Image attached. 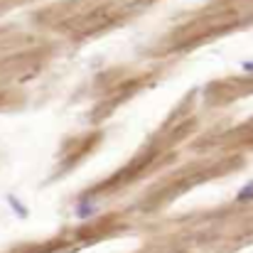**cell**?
I'll return each mask as SVG.
<instances>
[{
  "instance_id": "obj_2",
  "label": "cell",
  "mask_w": 253,
  "mask_h": 253,
  "mask_svg": "<svg viewBox=\"0 0 253 253\" xmlns=\"http://www.w3.org/2000/svg\"><path fill=\"white\" fill-rule=\"evenodd\" d=\"M7 202H10V207L15 209V214H17V216H27V207H22V204H20V202H17L12 194L7 197Z\"/></svg>"
},
{
  "instance_id": "obj_1",
  "label": "cell",
  "mask_w": 253,
  "mask_h": 253,
  "mask_svg": "<svg viewBox=\"0 0 253 253\" xmlns=\"http://www.w3.org/2000/svg\"><path fill=\"white\" fill-rule=\"evenodd\" d=\"M96 214V204H91V202H82L79 207H77V216L79 219H88V216H93Z\"/></svg>"
},
{
  "instance_id": "obj_4",
  "label": "cell",
  "mask_w": 253,
  "mask_h": 253,
  "mask_svg": "<svg viewBox=\"0 0 253 253\" xmlns=\"http://www.w3.org/2000/svg\"><path fill=\"white\" fill-rule=\"evenodd\" d=\"M244 69H246V72H253V62H246V64H244Z\"/></svg>"
},
{
  "instance_id": "obj_3",
  "label": "cell",
  "mask_w": 253,
  "mask_h": 253,
  "mask_svg": "<svg viewBox=\"0 0 253 253\" xmlns=\"http://www.w3.org/2000/svg\"><path fill=\"white\" fill-rule=\"evenodd\" d=\"M251 197H253V182H249V184L239 192V197H236V199H239V202H246V199H251Z\"/></svg>"
}]
</instances>
